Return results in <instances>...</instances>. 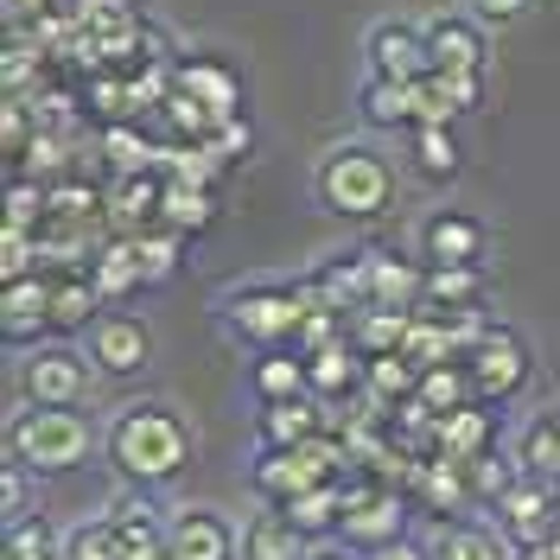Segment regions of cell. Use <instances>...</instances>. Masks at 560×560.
<instances>
[{"mask_svg":"<svg viewBox=\"0 0 560 560\" xmlns=\"http://www.w3.org/2000/svg\"><path fill=\"white\" fill-rule=\"evenodd\" d=\"M510 560H560V541H535V548H516Z\"/></svg>","mask_w":560,"mask_h":560,"instance_id":"obj_48","label":"cell"},{"mask_svg":"<svg viewBox=\"0 0 560 560\" xmlns=\"http://www.w3.org/2000/svg\"><path fill=\"white\" fill-rule=\"evenodd\" d=\"M408 160H415V173L433 178V185L458 178V166H465V147H458L453 121H420L415 135H408Z\"/></svg>","mask_w":560,"mask_h":560,"instance_id":"obj_32","label":"cell"},{"mask_svg":"<svg viewBox=\"0 0 560 560\" xmlns=\"http://www.w3.org/2000/svg\"><path fill=\"white\" fill-rule=\"evenodd\" d=\"M90 357H96V370L115 376V383L147 376V370H153V325H147L140 313H115V306H103L96 325H90Z\"/></svg>","mask_w":560,"mask_h":560,"instance_id":"obj_10","label":"cell"},{"mask_svg":"<svg viewBox=\"0 0 560 560\" xmlns=\"http://www.w3.org/2000/svg\"><path fill=\"white\" fill-rule=\"evenodd\" d=\"M160 198H166V173H108V230L115 236H140L160 223Z\"/></svg>","mask_w":560,"mask_h":560,"instance_id":"obj_15","label":"cell"},{"mask_svg":"<svg viewBox=\"0 0 560 560\" xmlns=\"http://www.w3.org/2000/svg\"><path fill=\"white\" fill-rule=\"evenodd\" d=\"M370 248H345V255H325L313 275H306V287H313L325 306H338V313H363L370 306Z\"/></svg>","mask_w":560,"mask_h":560,"instance_id":"obj_20","label":"cell"},{"mask_svg":"<svg viewBox=\"0 0 560 560\" xmlns=\"http://www.w3.org/2000/svg\"><path fill=\"white\" fill-rule=\"evenodd\" d=\"M26 478H33V471H26L20 458H7V471H0V516H7V528L20 523V516H33V510H26Z\"/></svg>","mask_w":560,"mask_h":560,"instance_id":"obj_43","label":"cell"},{"mask_svg":"<svg viewBox=\"0 0 560 560\" xmlns=\"http://www.w3.org/2000/svg\"><path fill=\"white\" fill-rule=\"evenodd\" d=\"M96 446H103V433H96V420L83 408H33V401H20L13 420H7V458H20L33 478H65Z\"/></svg>","mask_w":560,"mask_h":560,"instance_id":"obj_2","label":"cell"},{"mask_svg":"<svg viewBox=\"0 0 560 560\" xmlns=\"http://www.w3.org/2000/svg\"><path fill=\"white\" fill-rule=\"evenodd\" d=\"M420 401L433 415H453L465 401H478V383H471V363L465 357H446V363H427L420 370Z\"/></svg>","mask_w":560,"mask_h":560,"instance_id":"obj_36","label":"cell"},{"mask_svg":"<svg viewBox=\"0 0 560 560\" xmlns=\"http://www.w3.org/2000/svg\"><path fill=\"white\" fill-rule=\"evenodd\" d=\"M287 516H293V528H306L313 541H331L338 535V523H345V485H318V490H300L293 503H280Z\"/></svg>","mask_w":560,"mask_h":560,"instance_id":"obj_37","label":"cell"},{"mask_svg":"<svg viewBox=\"0 0 560 560\" xmlns=\"http://www.w3.org/2000/svg\"><path fill=\"white\" fill-rule=\"evenodd\" d=\"M420 90V121H458L485 103V70H427Z\"/></svg>","mask_w":560,"mask_h":560,"instance_id":"obj_23","label":"cell"},{"mask_svg":"<svg viewBox=\"0 0 560 560\" xmlns=\"http://www.w3.org/2000/svg\"><path fill=\"white\" fill-rule=\"evenodd\" d=\"M248 388H255V401H293V395H313L306 357H300L293 345L255 350V363H248Z\"/></svg>","mask_w":560,"mask_h":560,"instance_id":"obj_30","label":"cell"},{"mask_svg":"<svg viewBox=\"0 0 560 560\" xmlns=\"http://www.w3.org/2000/svg\"><path fill=\"white\" fill-rule=\"evenodd\" d=\"M357 115H363L376 135H415L420 128V90L415 83H395V77H363Z\"/></svg>","mask_w":560,"mask_h":560,"instance_id":"obj_22","label":"cell"},{"mask_svg":"<svg viewBox=\"0 0 560 560\" xmlns=\"http://www.w3.org/2000/svg\"><path fill=\"white\" fill-rule=\"evenodd\" d=\"M415 313H420V306H415ZM415 313H401V306H363V313H350V345L363 350V357H388V350L408 345Z\"/></svg>","mask_w":560,"mask_h":560,"instance_id":"obj_34","label":"cell"},{"mask_svg":"<svg viewBox=\"0 0 560 560\" xmlns=\"http://www.w3.org/2000/svg\"><path fill=\"white\" fill-rule=\"evenodd\" d=\"M160 223H173L178 236H205L210 223H217V191H210V185H185V178H166Z\"/></svg>","mask_w":560,"mask_h":560,"instance_id":"obj_35","label":"cell"},{"mask_svg":"<svg viewBox=\"0 0 560 560\" xmlns=\"http://www.w3.org/2000/svg\"><path fill=\"white\" fill-rule=\"evenodd\" d=\"M191 453H198V433L173 401H128L103 427V458L121 485L166 490L191 465Z\"/></svg>","mask_w":560,"mask_h":560,"instance_id":"obj_1","label":"cell"},{"mask_svg":"<svg viewBox=\"0 0 560 560\" xmlns=\"http://www.w3.org/2000/svg\"><path fill=\"white\" fill-rule=\"evenodd\" d=\"M96 153L108 160V173H147L160 166V135H147L140 121H108L96 128Z\"/></svg>","mask_w":560,"mask_h":560,"instance_id":"obj_33","label":"cell"},{"mask_svg":"<svg viewBox=\"0 0 560 560\" xmlns=\"http://www.w3.org/2000/svg\"><path fill=\"white\" fill-rule=\"evenodd\" d=\"M433 70H485L490 65V26L478 13H433L427 20Z\"/></svg>","mask_w":560,"mask_h":560,"instance_id":"obj_17","label":"cell"},{"mask_svg":"<svg viewBox=\"0 0 560 560\" xmlns=\"http://www.w3.org/2000/svg\"><path fill=\"white\" fill-rule=\"evenodd\" d=\"M90 275H96V287H103V300H108V306H121L128 293H140V287H153V280H147V268H140V248H135V236H115V230H108V236H103V248L90 255Z\"/></svg>","mask_w":560,"mask_h":560,"instance_id":"obj_29","label":"cell"},{"mask_svg":"<svg viewBox=\"0 0 560 560\" xmlns=\"http://www.w3.org/2000/svg\"><path fill=\"white\" fill-rule=\"evenodd\" d=\"M128 560H173L166 548H140V555H128Z\"/></svg>","mask_w":560,"mask_h":560,"instance_id":"obj_50","label":"cell"},{"mask_svg":"<svg viewBox=\"0 0 560 560\" xmlns=\"http://www.w3.org/2000/svg\"><path fill=\"white\" fill-rule=\"evenodd\" d=\"M516 465H523L528 478H548L560 485V401L555 408H541V415H528V427L516 433Z\"/></svg>","mask_w":560,"mask_h":560,"instance_id":"obj_31","label":"cell"},{"mask_svg":"<svg viewBox=\"0 0 560 560\" xmlns=\"http://www.w3.org/2000/svg\"><path fill=\"white\" fill-rule=\"evenodd\" d=\"M433 446H440V458H458V465L485 458L490 446H497V415H490V401H465L453 415H433Z\"/></svg>","mask_w":560,"mask_h":560,"instance_id":"obj_21","label":"cell"},{"mask_svg":"<svg viewBox=\"0 0 560 560\" xmlns=\"http://www.w3.org/2000/svg\"><path fill=\"white\" fill-rule=\"evenodd\" d=\"M363 65L370 77H395V83H420L433 70V45H427V26L415 20H376L363 33Z\"/></svg>","mask_w":560,"mask_h":560,"instance_id":"obj_11","label":"cell"},{"mask_svg":"<svg viewBox=\"0 0 560 560\" xmlns=\"http://www.w3.org/2000/svg\"><path fill=\"white\" fill-rule=\"evenodd\" d=\"M313 191L331 217H345V223H376V217L395 205V166L383 160V147H370V140H338V147H325V160H318Z\"/></svg>","mask_w":560,"mask_h":560,"instance_id":"obj_3","label":"cell"},{"mask_svg":"<svg viewBox=\"0 0 560 560\" xmlns=\"http://www.w3.org/2000/svg\"><path fill=\"white\" fill-rule=\"evenodd\" d=\"M471 383H478V401L490 408H503V401H516L535 376V350L523 345V331H510V325H490L485 338L471 345Z\"/></svg>","mask_w":560,"mask_h":560,"instance_id":"obj_8","label":"cell"},{"mask_svg":"<svg viewBox=\"0 0 560 560\" xmlns=\"http://www.w3.org/2000/svg\"><path fill=\"white\" fill-rule=\"evenodd\" d=\"M108 523L121 528L128 555H140V548H166V523H173V510H160V497H153V490L121 485V497L108 503Z\"/></svg>","mask_w":560,"mask_h":560,"instance_id":"obj_25","label":"cell"},{"mask_svg":"<svg viewBox=\"0 0 560 560\" xmlns=\"http://www.w3.org/2000/svg\"><path fill=\"white\" fill-rule=\"evenodd\" d=\"M376 261H370V306H401V313H415L420 300H427V261H408V255H395V248H370Z\"/></svg>","mask_w":560,"mask_h":560,"instance_id":"obj_26","label":"cell"},{"mask_svg":"<svg viewBox=\"0 0 560 560\" xmlns=\"http://www.w3.org/2000/svg\"><path fill=\"white\" fill-rule=\"evenodd\" d=\"M490 230L471 210H433L420 223V261H485Z\"/></svg>","mask_w":560,"mask_h":560,"instance_id":"obj_19","label":"cell"},{"mask_svg":"<svg viewBox=\"0 0 560 560\" xmlns=\"http://www.w3.org/2000/svg\"><path fill=\"white\" fill-rule=\"evenodd\" d=\"M306 318V280H255L223 293V331L248 350H280L300 338Z\"/></svg>","mask_w":560,"mask_h":560,"instance_id":"obj_5","label":"cell"},{"mask_svg":"<svg viewBox=\"0 0 560 560\" xmlns=\"http://www.w3.org/2000/svg\"><path fill=\"white\" fill-rule=\"evenodd\" d=\"M210 147H217L230 166H236V160H248V147H255V128H248V115H230V121L210 135Z\"/></svg>","mask_w":560,"mask_h":560,"instance_id":"obj_44","label":"cell"},{"mask_svg":"<svg viewBox=\"0 0 560 560\" xmlns=\"http://www.w3.org/2000/svg\"><path fill=\"white\" fill-rule=\"evenodd\" d=\"M45 217V178L7 173V230H38Z\"/></svg>","mask_w":560,"mask_h":560,"instance_id":"obj_42","label":"cell"},{"mask_svg":"<svg viewBox=\"0 0 560 560\" xmlns=\"http://www.w3.org/2000/svg\"><path fill=\"white\" fill-rule=\"evenodd\" d=\"M65 560H128V541H121V528L108 523V510L65 528Z\"/></svg>","mask_w":560,"mask_h":560,"instance_id":"obj_39","label":"cell"},{"mask_svg":"<svg viewBox=\"0 0 560 560\" xmlns=\"http://www.w3.org/2000/svg\"><path fill=\"white\" fill-rule=\"evenodd\" d=\"M38 331H51V287L45 268L20 280H0V338L7 345H38Z\"/></svg>","mask_w":560,"mask_h":560,"instance_id":"obj_18","label":"cell"},{"mask_svg":"<svg viewBox=\"0 0 560 560\" xmlns=\"http://www.w3.org/2000/svg\"><path fill=\"white\" fill-rule=\"evenodd\" d=\"M490 523L503 528L516 548L560 541V497H555V485H548V478H528V471H516V485L490 503Z\"/></svg>","mask_w":560,"mask_h":560,"instance_id":"obj_9","label":"cell"},{"mask_svg":"<svg viewBox=\"0 0 560 560\" xmlns=\"http://www.w3.org/2000/svg\"><path fill=\"white\" fill-rule=\"evenodd\" d=\"M357 478V458H350V440L345 433H318L306 446H261L248 485L261 503H293L300 490H318V485H345Z\"/></svg>","mask_w":560,"mask_h":560,"instance_id":"obj_4","label":"cell"},{"mask_svg":"<svg viewBox=\"0 0 560 560\" xmlns=\"http://www.w3.org/2000/svg\"><path fill=\"white\" fill-rule=\"evenodd\" d=\"M306 555H313V535L293 528V516L280 503H268L261 516L243 523V560H306Z\"/></svg>","mask_w":560,"mask_h":560,"instance_id":"obj_27","label":"cell"},{"mask_svg":"<svg viewBox=\"0 0 560 560\" xmlns=\"http://www.w3.org/2000/svg\"><path fill=\"white\" fill-rule=\"evenodd\" d=\"M408 535V497L383 478H345V523H338V541L370 555V548H388Z\"/></svg>","mask_w":560,"mask_h":560,"instance_id":"obj_6","label":"cell"},{"mask_svg":"<svg viewBox=\"0 0 560 560\" xmlns=\"http://www.w3.org/2000/svg\"><path fill=\"white\" fill-rule=\"evenodd\" d=\"M555 497H560V485H555Z\"/></svg>","mask_w":560,"mask_h":560,"instance_id":"obj_51","label":"cell"},{"mask_svg":"<svg viewBox=\"0 0 560 560\" xmlns=\"http://www.w3.org/2000/svg\"><path fill=\"white\" fill-rule=\"evenodd\" d=\"M45 287H51V331L70 338V331H90L96 313H103V287L90 275V261H45Z\"/></svg>","mask_w":560,"mask_h":560,"instance_id":"obj_13","label":"cell"},{"mask_svg":"<svg viewBox=\"0 0 560 560\" xmlns=\"http://www.w3.org/2000/svg\"><path fill=\"white\" fill-rule=\"evenodd\" d=\"M185 243H191V236H178L173 223H153V230H140L135 248H140V268H147V280H173Z\"/></svg>","mask_w":560,"mask_h":560,"instance_id":"obj_41","label":"cell"},{"mask_svg":"<svg viewBox=\"0 0 560 560\" xmlns=\"http://www.w3.org/2000/svg\"><path fill=\"white\" fill-rule=\"evenodd\" d=\"M318 433H331V401H318V395L261 401V415H255V446H306Z\"/></svg>","mask_w":560,"mask_h":560,"instance_id":"obj_16","label":"cell"},{"mask_svg":"<svg viewBox=\"0 0 560 560\" xmlns=\"http://www.w3.org/2000/svg\"><path fill=\"white\" fill-rule=\"evenodd\" d=\"M45 7H58V0H0V13H7V26H20V20H38Z\"/></svg>","mask_w":560,"mask_h":560,"instance_id":"obj_47","label":"cell"},{"mask_svg":"<svg viewBox=\"0 0 560 560\" xmlns=\"http://www.w3.org/2000/svg\"><path fill=\"white\" fill-rule=\"evenodd\" d=\"M166 555L173 560H236L243 555V528L230 523L217 503H185L166 523Z\"/></svg>","mask_w":560,"mask_h":560,"instance_id":"obj_12","label":"cell"},{"mask_svg":"<svg viewBox=\"0 0 560 560\" xmlns=\"http://www.w3.org/2000/svg\"><path fill=\"white\" fill-rule=\"evenodd\" d=\"M471 7H478L485 26H516V20L528 13V0H471Z\"/></svg>","mask_w":560,"mask_h":560,"instance_id":"obj_45","label":"cell"},{"mask_svg":"<svg viewBox=\"0 0 560 560\" xmlns=\"http://www.w3.org/2000/svg\"><path fill=\"white\" fill-rule=\"evenodd\" d=\"M306 560H363V555H357V548H345V541H338V548H313V555H306Z\"/></svg>","mask_w":560,"mask_h":560,"instance_id":"obj_49","label":"cell"},{"mask_svg":"<svg viewBox=\"0 0 560 560\" xmlns=\"http://www.w3.org/2000/svg\"><path fill=\"white\" fill-rule=\"evenodd\" d=\"M173 77H178V90H191L217 121L243 115V70L230 65V58H217V51H185L173 65Z\"/></svg>","mask_w":560,"mask_h":560,"instance_id":"obj_14","label":"cell"},{"mask_svg":"<svg viewBox=\"0 0 560 560\" xmlns=\"http://www.w3.org/2000/svg\"><path fill=\"white\" fill-rule=\"evenodd\" d=\"M427 548H433V560H510L516 555V541L497 523H485V516H453V523H440V535H433Z\"/></svg>","mask_w":560,"mask_h":560,"instance_id":"obj_24","label":"cell"},{"mask_svg":"<svg viewBox=\"0 0 560 560\" xmlns=\"http://www.w3.org/2000/svg\"><path fill=\"white\" fill-rule=\"evenodd\" d=\"M90 376H103L90 350H77V345H33V350H26V363H20V401H33V408H83Z\"/></svg>","mask_w":560,"mask_h":560,"instance_id":"obj_7","label":"cell"},{"mask_svg":"<svg viewBox=\"0 0 560 560\" xmlns=\"http://www.w3.org/2000/svg\"><path fill=\"white\" fill-rule=\"evenodd\" d=\"M490 293V275L478 261H427V300L420 306H433V313H471V306H485Z\"/></svg>","mask_w":560,"mask_h":560,"instance_id":"obj_28","label":"cell"},{"mask_svg":"<svg viewBox=\"0 0 560 560\" xmlns=\"http://www.w3.org/2000/svg\"><path fill=\"white\" fill-rule=\"evenodd\" d=\"M363 560H433V548H420V541L401 535V541H388V548H370Z\"/></svg>","mask_w":560,"mask_h":560,"instance_id":"obj_46","label":"cell"},{"mask_svg":"<svg viewBox=\"0 0 560 560\" xmlns=\"http://www.w3.org/2000/svg\"><path fill=\"white\" fill-rule=\"evenodd\" d=\"M370 395H376L383 408H401V401H415V395H420V363L408 357V350L370 357Z\"/></svg>","mask_w":560,"mask_h":560,"instance_id":"obj_38","label":"cell"},{"mask_svg":"<svg viewBox=\"0 0 560 560\" xmlns=\"http://www.w3.org/2000/svg\"><path fill=\"white\" fill-rule=\"evenodd\" d=\"M0 560H65V528H51L45 516H20L7 528V555Z\"/></svg>","mask_w":560,"mask_h":560,"instance_id":"obj_40","label":"cell"}]
</instances>
